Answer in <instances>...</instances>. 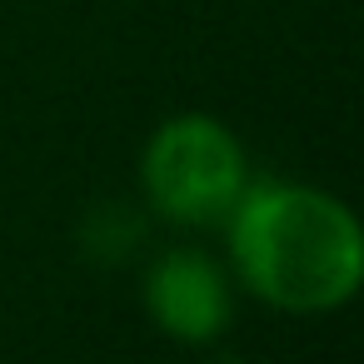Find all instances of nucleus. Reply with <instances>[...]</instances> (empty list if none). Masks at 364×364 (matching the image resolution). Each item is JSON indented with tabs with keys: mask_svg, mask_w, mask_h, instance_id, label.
I'll list each match as a JSON object with an SVG mask.
<instances>
[{
	"mask_svg": "<svg viewBox=\"0 0 364 364\" xmlns=\"http://www.w3.org/2000/svg\"><path fill=\"white\" fill-rule=\"evenodd\" d=\"M230 279L279 314H334L364 284V225L324 185L255 180L220 220Z\"/></svg>",
	"mask_w": 364,
	"mask_h": 364,
	"instance_id": "nucleus-1",
	"label": "nucleus"
},
{
	"mask_svg": "<svg viewBox=\"0 0 364 364\" xmlns=\"http://www.w3.org/2000/svg\"><path fill=\"white\" fill-rule=\"evenodd\" d=\"M245 185L250 155L240 135L205 110L160 120L140 150V190L150 215H160L165 225L210 230L230 215Z\"/></svg>",
	"mask_w": 364,
	"mask_h": 364,
	"instance_id": "nucleus-2",
	"label": "nucleus"
},
{
	"mask_svg": "<svg viewBox=\"0 0 364 364\" xmlns=\"http://www.w3.org/2000/svg\"><path fill=\"white\" fill-rule=\"evenodd\" d=\"M140 304H145V319L165 339L205 349L235 324V279L205 250L180 245L145 264Z\"/></svg>",
	"mask_w": 364,
	"mask_h": 364,
	"instance_id": "nucleus-3",
	"label": "nucleus"
},
{
	"mask_svg": "<svg viewBox=\"0 0 364 364\" xmlns=\"http://www.w3.org/2000/svg\"><path fill=\"white\" fill-rule=\"evenodd\" d=\"M215 364H240V359H215Z\"/></svg>",
	"mask_w": 364,
	"mask_h": 364,
	"instance_id": "nucleus-4",
	"label": "nucleus"
}]
</instances>
